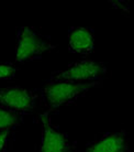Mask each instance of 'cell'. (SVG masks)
<instances>
[{"label": "cell", "mask_w": 134, "mask_h": 152, "mask_svg": "<svg viewBox=\"0 0 134 152\" xmlns=\"http://www.w3.org/2000/svg\"><path fill=\"white\" fill-rule=\"evenodd\" d=\"M100 85V80L84 84L70 82H51L43 88V103L49 109L56 110L61 107L75 103L81 96Z\"/></svg>", "instance_id": "1"}, {"label": "cell", "mask_w": 134, "mask_h": 152, "mask_svg": "<svg viewBox=\"0 0 134 152\" xmlns=\"http://www.w3.org/2000/svg\"><path fill=\"white\" fill-rule=\"evenodd\" d=\"M85 152H130L125 130L108 132L90 142Z\"/></svg>", "instance_id": "6"}, {"label": "cell", "mask_w": 134, "mask_h": 152, "mask_svg": "<svg viewBox=\"0 0 134 152\" xmlns=\"http://www.w3.org/2000/svg\"><path fill=\"white\" fill-rule=\"evenodd\" d=\"M69 50L74 53L90 54L95 45V37L91 30L87 28H73L68 35Z\"/></svg>", "instance_id": "7"}, {"label": "cell", "mask_w": 134, "mask_h": 152, "mask_svg": "<svg viewBox=\"0 0 134 152\" xmlns=\"http://www.w3.org/2000/svg\"><path fill=\"white\" fill-rule=\"evenodd\" d=\"M17 72V69L13 64L0 63V80H8L13 77Z\"/></svg>", "instance_id": "9"}, {"label": "cell", "mask_w": 134, "mask_h": 152, "mask_svg": "<svg viewBox=\"0 0 134 152\" xmlns=\"http://www.w3.org/2000/svg\"><path fill=\"white\" fill-rule=\"evenodd\" d=\"M38 103V95L32 91L14 86L0 88V107L14 113L33 111Z\"/></svg>", "instance_id": "4"}, {"label": "cell", "mask_w": 134, "mask_h": 152, "mask_svg": "<svg viewBox=\"0 0 134 152\" xmlns=\"http://www.w3.org/2000/svg\"><path fill=\"white\" fill-rule=\"evenodd\" d=\"M107 74V69L104 64L91 60L76 62L65 71L53 73L51 82H70V83H91L98 82Z\"/></svg>", "instance_id": "3"}, {"label": "cell", "mask_w": 134, "mask_h": 152, "mask_svg": "<svg viewBox=\"0 0 134 152\" xmlns=\"http://www.w3.org/2000/svg\"><path fill=\"white\" fill-rule=\"evenodd\" d=\"M41 119L43 136L38 152H77L76 143L69 140L65 133L58 131L53 127L49 113L41 115Z\"/></svg>", "instance_id": "5"}, {"label": "cell", "mask_w": 134, "mask_h": 152, "mask_svg": "<svg viewBox=\"0 0 134 152\" xmlns=\"http://www.w3.org/2000/svg\"><path fill=\"white\" fill-rule=\"evenodd\" d=\"M55 45L43 37L34 28L23 27L19 32L15 60L17 62H24L34 60L42 54L53 50Z\"/></svg>", "instance_id": "2"}, {"label": "cell", "mask_w": 134, "mask_h": 152, "mask_svg": "<svg viewBox=\"0 0 134 152\" xmlns=\"http://www.w3.org/2000/svg\"><path fill=\"white\" fill-rule=\"evenodd\" d=\"M22 116L18 113L0 107V131L9 130L14 126L20 125Z\"/></svg>", "instance_id": "8"}, {"label": "cell", "mask_w": 134, "mask_h": 152, "mask_svg": "<svg viewBox=\"0 0 134 152\" xmlns=\"http://www.w3.org/2000/svg\"><path fill=\"white\" fill-rule=\"evenodd\" d=\"M9 136H10V130L0 131V152H4L6 150Z\"/></svg>", "instance_id": "10"}]
</instances>
